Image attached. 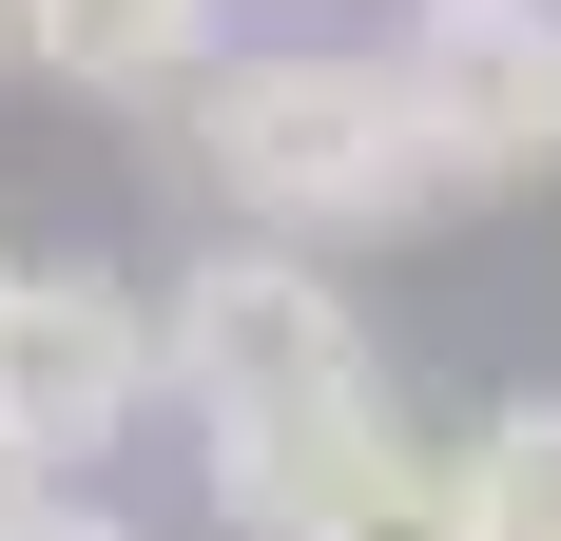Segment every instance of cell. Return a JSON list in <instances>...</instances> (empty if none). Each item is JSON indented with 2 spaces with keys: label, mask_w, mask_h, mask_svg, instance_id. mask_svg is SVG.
I'll return each mask as SVG.
<instances>
[{
  "label": "cell",
  "mask_w": 561,
  "mask_h": 541,
  "mask_svg": "<svg viewBox=\"0 0 561 541\" xmlns=\"http://www.w3.org/2000/svg\"><path fill=\"white\" fill-rule=\"evenodd\" d=\"M156 387L194 406L214 503H232L252 541H290V522H310L348 445H388L368 310H348L310 252H214V270H174V310H156Z\"/></svg>",
  "instance_id": "cell-1"
},
{
  "label": "cell",
  "mask_w": 561,
  "mask_h": 541,
  "mask_svg": "<svg viewBox=\"0 0 561 541\" xmlns=\"http://www.w3.org/2000/svg\"><path fill=\"white\" fill-rule=\"evenodd\" d=\"M194 156H214V194L252 214V252H330V232L446 214V174H426V136H407L388 58H348V39L232 58L214 97H194Z\"/></svg>",
  "instance_id": "cell-2"
},
{
  "label": "cell",
  "mask_w": 561,
  "mask_h": 541,
  "mask_svg": "<svg viewBox=\"0 0 561 541\" xmlns=\"http://www.w3.org/2000/svg\"><path fill=\"white\" fill-rule=\"evenodd\" d=\"M156 406V290L116 270H0V464L20 484H98V445Z\"/></svg>",
  "instance_id": "cell-3"
},
{
  "label": "cell",
  "mask_w": 561,
  "mask_h": 541,
  "mask_svg": "<svg viewBox=\"0 0 561 541\" xmlns=\"http://www.w3.org/2000/svg\"><path fill=\"white\" fill-rule=\"evenodd\" d=\"M388 97H407V136H426L446 194L561 174V0H407Z\"/></svg>",
  "instance_id": "cell-4"
},
{
  "label": "cell",
  "mask_w": 561,
  "mask_h": 541,
  "mask_svg": "<svg viewBox=\"0 0 561 541\" xmlns=\"http://www.w3.org/2000/svg\"><path fill=\"white\" fill-rule=\"evenodd\" d=\"M0 20H20L39 78H78V97H174V78H214L232 0H0Z\"/></svg>",
  "instance_id": "cell-5"
},
{
  "label": "cell",
  "mask_w": 561,
  "mask_h": 541,
  "mask_svg": "<svg viewBox=\"0 0 561 541\" xmlns=\"http://www.w3.org/2000/svg\"><path fill=\"white\" fill-rule=\"evenodd\" d=\"M290 541H484V522H465V464H446V445H348L330 503H310Z\"/></svg>",
  "instance_id": "cell-6"
},
{
  "label": "cell",
  "mask_w": 561,
  "mask_h": 541,
  "mask_svg": "<svg viewBox=\"0 0 561 541\" xmlns=\"http://www.w3.org/2000/svg\"><path fill=\"white\" fill-rule=\"evenodd\" d=\"M446 464H465V522H484V541H561V387L484 406V426H465Z\"/></svg>",
  "instance_id": "cell-7"
},
{
  "label": "cell",
  "mask_w": 561,
  "mask_h": 541,
  "mask_svg": "<svg viewBox=\"0 0 561 541\" xmlns=\"http://www.w3.org/2000/svg\"><path fill=\"white\" fill-rule=\"evenodd\" d=\"M0 541H136V522H116L98 484H20V503H0Z\"/></svg>",
  "instance_id": "cell-8"
},
{
  "label": "cell",
  "mask_w": 561,
  "mask_h": 541,
  "mask_svg": "<svg viewBox=\"0 0 561 541\" xmlns=\"http://www.w3.org/2000/svg\"><path fill=\"white\" fill-rule=\"evenodd\" d=\"M0 503H20V464H0Z\"/></svg>",
  "instance_id": "cell-9"
},
{
  "label": "cell",
  "mask_w": 561,
  "mask_h": 541,
  "mask_svg": "<svg viewBox=\"0 0 561 541\" xmlns=\"http://www.w3.org/2000/svg\"><path fill=\"white\" fill-rule=\"evenodd\" d=\"M0 270H20V252H0Z\"/></svg>",
  "instance_id": "cell-10"
}]
</instances>
